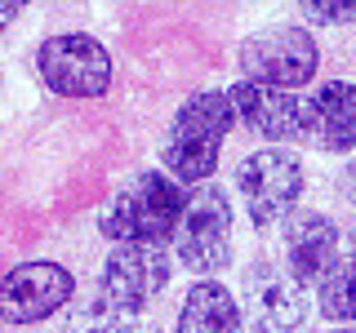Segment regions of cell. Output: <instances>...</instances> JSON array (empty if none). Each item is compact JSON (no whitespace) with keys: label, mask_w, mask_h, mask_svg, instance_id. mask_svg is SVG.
Segmentation results:
<instances>
[{"label":"cell","mask_w":356,"mask_h":333,"mask_svg":"<svg viewBox=\"0 0 356 333\" xmlns=\"http://www.w3.org/2000/svg\"><path fill=\"white\" fill-rule=\"evenodd\" d=\"M241 80L250 85H267V89H303L316 80V67H321V49L312 40L307 27L298 22H276V27H263L254 36L241 40Z\"/></svg>","instance_id":"obj_3"},{"label":"cell","mask_w":356,"mask_h":333,"mask_svg":"<svg viewBox=\"0 0 356 333\" xmlns=\"http://www.w3.org/2000/svg\"><path fill=\"white\" fill-rule=\"evenodd\" d=\"M307 22H321V27H339V22H356V0H307L303 5Z\"/></svg>","instance_id":"obj_16"},{"label":"cell","mask_w":356,"mask_h":333,"mask_svg":"<svg viewBox=\"0 0 356 333\" xmlns=\"http://www.w3.org/2000/svg\"><path fill=\"white\" fill-rule=\"evenodd\" d=\"M76 298V275L58 262H22L0 280V320L5 325H40L67 311Z\"/></svg>","instance_id":"obj_8"},{"label":"cell","mask_w":356,"mask_h":333,"mask_svg":"<svg viewBox=\"0 0 356 333\" xmlns=\"http://www.w3.org/2000/svg\"><path fill=\"white\" fill-rule=\"evenodd\" d=\"M36 71L44 89L63 98H103L111 89V53L103 49V40L85 31H63V36L40 40Z\"/></svg>","instance_id":"obj_6"},{"label":"cell","mask_w":356,"mask_h":333,"mask_svg":"<svg viewBox=\"0 0 356 333\" xmlns=\"http://www.w3.org/2000/svg\"><path fill=\"white\" fill-rule=\"evenodd\" d=\"M241 329H245V316H241V302L232 298V289H222L218 280H196L187 289L174 333H241Z\"/></svg>","instance_id":"obj_13"},{"label":"cell","mask_w":356,"mask_h":333,"mask_svg":"<svg viewBox=\"0 0 356 333\" xmlns=\"http://www.w3.org/2000/svg\"><path fill=\"white\" fill-rule=\"evenodd\" d=\"M174 258L196 275H214L232 262V200L218 182H200L187 191Z\"/></svg>","instance_id":"obj_5"},{"label":"cell","mask_w":356,"mask_h":333,"mask_svg":"<svg viewBox=\"0 0 356 333\" xmlns=\"http://www.w3.org/2000/svg\"><path fill=\"white\" fill-rule=\"evenodd\" d=\"M232 125H236V111H232L227 89L192 94L174 111L170 133H165V142H161L165 173H170L178 187L209 182L214 169H218V155H222V142H227Z\"/></svg>","instance_id":"obj_2"},{"label":"cell","mask_w":356,"mask_h":333,"mask_svg":"<svg viewBox=\"0 0 356 333\" xmlns=\"http://www.w3.org/2000/svg\"><path fill=\"white\" fill-rule=\"evenodd\" d=\"M18 14H22V5H18V0H0V36L9 31V22H14Z\"/></svg>","instance_id":"obj_17"},{"label":"cell","mask_w":356,"mask_h":333,"mask_svg":"<svg viewBox=\"0 0 356 333\" xmlns=\"http://www.w3.org/2000/svg\"><path fill=\"white\" fill-rule=\"evenodd\" d=\"M343 258V231L321 209H294L281 227V266L303 289H321V280Z\"/></svg>","instance_id":"obj_9"},{"label":"cell","mask_w":356,"mask_h":333,"mask_svg":"<svg viewBox=\"0 0 356 333\" xmlns=\"http://www.w3.org/2000/svg\"><path fill=\"white\" fill-rule=\"evenodd\" d=\"M170 275H174V262L156 244H111L103 271H98V293H107L111 302L129 311H147L152 298L165 293Z\"/></svg>","instance_id":"obj_10"},{"label":"cell","mask_w":356,"mask_h":333,"mask_svg":"<svg viewBox=\"0 0 356 333\" xmlns=\"http://www.w3.org/2000/svg\"><path fill=\"white\" fill-rule=\"evenodd\" d=\"M232 98V111L236 120L250 133L267 138L272 147H285V142H303V129H307V116H303V98L298 94H285V89H267V85H250V80H236L227 89Z\"/></svg>","instance_id":"obj_11"},{"label":"cell","mask_w":356,"mask_h":333,"mask_svg":"<svg viewBox=\"0 0 356 333\" xmlns=\"http://www.w3.org/2000/svg\"><path fill=\"white\" fill-rule=\"evenodd\" d=\"M58 333H147V325H143V311H129L94 289V293L67 302Z\"/></svg>","instance_id":"obj_14"},{"label":"cell","mask_w":356,"mask_h":333,"mask_svg":"<svg viewBox=\"0 0 356 333\" xmlns=\"http://www.w3.org/2000/svg\"><path fill=\"white\" fill-rule=\"evenodd\" d=\"M339 191L352 200L356 205V164H348V169H343V178H339Z\"/></svg>","instance_id":"obj_18"},{"label":"cell","mask_w":356,"mask_h":333,"mask_svg":"<svg viewBox=\"0 0 356 333\" xmlns=\"http://www.w3.org/2000/svg\"><path fill=\"white\" fill-rule=\"evenodd\" d=\"M307 178L303 160L285 147H259L236 164V191L245 200V214L259 231L285 227V218L298 209Z\"/></svg>","instance_id":"obj_4"},{"label":"cell","mask_w":356,"mask_h":333,"mask_svg":"<svg viewBox=\"0 0 356 333\" xmlns=\"http://www.w3.org/2000/svg\"><path fill=\"white\" fill-rule=\"evenodd\" d=\"M330 333H356V329H330Z\"/></svg>","instance_id":"obj_19"},{"label":"cell","mask_w":356,"mask_h":333,"mask_svg":"<svg viewBox=\"0 0 356 333\" xmlns=\"http://www.w3.org/2000/svg\"><path fill=\"white\" fill-rule=\"evenodd\" d=\"M303 142L330 155H348L356 147V85L352 80H325L316 94L303 98Z\"/></svg>","instance_id":"obj_12"},{"label":"cell","mask_w":356,"mask_h":333,"mask_svg":"<svg viewBox=\"0 0 356 333\" xmlns=\"http://www.w3.org/2000/svg\"><path fill=\"white\" fill-rule=\"evenodd\" d=\"M316 307H321V316H325L330 325L356 329V227L348 231V240H343L339 266H334L316 289Z\"/></svg>","instance_id":"obj_15"},{"label":"cell","mask_w":356,"mask_h":333,"mask_svg":"<svg viewBox=\"0 0 356 333\" xmlns=\"http://www.w3.org/2000/svg\"><path fill=\"white\" fill-rule=\"evenodd\" d=\"M183 209H187V187H178L165 169H143L103 200L98 231L111 244H156V249H165L178 236Z\"/></svg>","instance_id":"obj_1"},{"label":"cell","mask_w":356,"mask_h":333,"mask_svg":"<svg viewBox=\"0 0 356 333\" xmlns=\"http://www.w3.org/2000/svg\"><path fill=\"white\" fill-rule=\"evenodd\" d=\"M241 316L254 333H294L312 316V298L281 262L259 258L241 275Z\"/></svg>","instance_id":"obj_7"}]
</instances>
